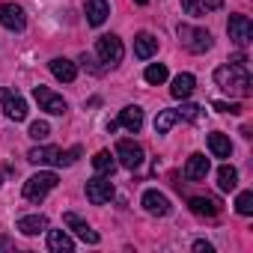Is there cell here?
<instances>
[{"instance_id": "22", "label": "cell", "mask_w": 253, "mask_h": 253, "mask_svg": "<svg viewBox=\"0 0 253 253\" xmlns=\"http://www.w3.org/2000/svg\"><path fill=\"white\" fill-rule=\"evenodd\" d=\"M155 51H158V39H155L152 33H137V39H134V54H137L140 60H149Z\"/></svg>"}, {"instance_id": "28", "label": "cell", "mask_w": 253, "mask_h": 253, "mask_svg": "<svg viewBox=\"0 0 253 253\" xmlns=\"http://www.w3.org/2000/svg\"><path fill=\"white\" fill-rule=\"evenodd\" d=\"M235 211L238 214H253V191H241L238 197H235Z\"/></svg>"}, {"instance_id": "3", "label": "cell", "mask_w": 253, "mask_h": 253, "mask_svg": "<svg viewBox=\"0 0 253 253\" xmlns=\"http://www.w3.org/2000/svg\"><path fill=\"white\" fill-rule=\"evenodd\" d=\"M57 185H60L57 173H51V170L36 173V176H30V179L24 182V200H30V203H42V200L57 188Z\"/></svg>"}, {"instance_id": "21", "label": "cell", "mask_w": 253, "mask_h": 253, "mask_svg": "<svg viewBox=\"0 0 253 253\" xmlns=\"http://www.w3.org/2000/svg\"><path fill=\"white\" fill-rule=\"evenodd\" d=\"M42 229H48V217L45 214H27L18 220V232L21 235H39Z\"/></svg>"}, {"instance_id": "26", "label": "cell", "mask_w": 253, "mask_h": 253, "mask_svg": "<svg viewBox=\"0 0 253 253\" xmlns=\"http://www.w3.org/2000/svg\"><path fill=\"white\" fill-rule=\"evenodd\" d=\"M176 122H179V113H176V110H161V113L155 116V131H158V134H167Z\"/></svg>"}, {"instance_id": "32", "label": "cell", "mask_w": 253, "mask_h": 253, "mask_svg": "<svg viewBox=\"0 0 253 253\" xmlns=\"http://www.w3.org/2000/svg\"><path fill=\"white\" fill-rule=\"evenodd\" d=\"M211 107L217 113H241V104H235V101H214Z\"/></svg>"}, {"instance_id": "29", "label": "cell", "mask_w": 253, "mask_h": 253, "mask_svg": "<svg viewBox=\"0 0 253 253\" xmlns=\"http://www.w3.org/2000/svg\"><path fill=\"white\" fill-rule=\"evenodd\" d=\"M176 113H179V119L185 116V119H191V122H200V119H203V107H200V104H182Z\"/></svg>"}, {"instance_id": "20", "label": "cell", "mask_w": 253, "mask_h": 253, "mask_svg": "<svg viewBox=\"0 0 253 253\" xmlns=\"http://www.w3.org/2000/svg\"><path fill=\"white\" fill-rule=\"evenodd\" d=\"M194 86H197V78H194V75H188V72H182V75H176V78H173L170 95H173V98H188V95L194 92Z\"/></svg>"}, {"instance_id": "34", "label": "cell", "mask_w": 253, "mask_h": 253, "mask_svg": "<svg viewBox=\"0 0 253 253\" xmlns=\"http://www.w3.org/2000/svg\"><path fill=\"white\" fill-rule=\"evenodd\" d=\"M194 250L197 253H211V244L209 241H194Z\"/></svg>"}, {"instance_id": "35", "label": "cell", "mask_w": 253, "mask_h": 253, "mask_svg": "<svg viewBox=\"0 0 253 253\" xmlns=\"http://www.w3.org/2000/svg\"><path fill=\"white\" fill-rule=\"evenodd\" d=\"M134 3H137V6H143V3H149V0H134Z\"/></svg>"}, {"instance_id": "27", "label": "cell", "mask_w": 253, "mask_h": 253, "mask_svg": "<svg viewBox=\"0 0 253 253\" xmlns=\"http://www.w3.org/2000/svg\"><path fill=\"white\" fill-rule=\"evenodd\" d=\"M143 78H146V84L158 86V84H164V81H167V66H164V63H152V66L143 72Z\"/></svg>"}, {"instance_id": "12", "label": "cell", "mask_w": 253, "mask_h": 253, "mask_svg": "<svg viewBox=\"0 0 253 253\" xmlns=\"http://www.w3.org/2000/svg\"><path fill=\"white\" fill-rule=\"evenodd\" d=\"M63 223H66L75 235H81L86 244H98V241H101V235H98V232H95V229L81 217V214H75V211H66V214H63Z\"/></svg>"}, {"instance_id": "14", "label": "cell", "mask_w": 253, "mask_h": 253, "mask_svg": "<svg viewBox=\"0 0 253 253\" xmlns=\"http://www.w3.org/2000/svg\"><path fill=\"white\" fill-rule=\"evenodd\" d=\"M188 209L194 214H200V217H214V214H220V200H214V197H191Z\"/></svg>"}, {"instance_id": "5", "label": "cell", "mask_w": 253, "mask_h": 253, "mask_svg": "<svg viewBox=\"0 0 253 253\" xmlns=\"http://www.w3.org/2000/svg\"><path fill=\"white\" fill-rule=\"evenodd\" d=\"M95 54L101 57V63H104V66H116V63H122V54H125L122 39H119V36H113V33L98 36V42H95Z\"/></svg>"}, {"instance_id": "2", "label": "cell", "mask_w": 253, "mask_h": 253, "mask_svg": "<svg viewBox=\"0 0 253 253\" xmlns=\"http://www.w3.org/2000/svg\"><path fill=\"white\" fill-rule=\"evenodd\" d=\"M81 158V146H72L69 152L57 149V146H33L27 152L30 164H48V167H72Z\"/></svg>"}, {"instance_id": "33", "label": "cell", "mask_w": 253, "mask_h": 253, "mask_svg": "<svg viewBox=\"0 0 253 253\" xmlns=\"http://www.w3.org/2000/svg\"><path fill=\"white\" fill-rule=\"evenodd\" d=\"M229 63H232V66H241V69H247V57H244L241 51H238V54H235V57H232Z\"/></svg>"}, {"instance_id": "9", "label": "cell", "mask_w": 253, "mask_h": 253, "mask_svg": "<svg viewBox=\"0 0 253 253\" xmlns=\"http://www.w3.org/2000/svg\"><path fill=\"white\" fill-rule=\"evenodd\" d=\"M116 158L125 170H137L143 164V146L134 140H119L116 143Z\"/></svg>"}, {"instance_id": "16", "label": "cell", "mask_w": 253, "mask_h": 253, "mask_svg": "<svg viewBox=\"0 0 253 253\" xmlns=\"http://www.w3.org/2000/svg\"><path fill=\"white\" fill-rule=\"evenodd\" d=\"M48 66H51V75H54L57 81H66V84H72V81L78 78V66H75L72 60H66V57H54Z\"/></svg>"}, {"instance_id": "6", "label": "cell", "mask_w": 253, "mask_h": 253, "mask_svg": "<svg viewBox=\"0 0 253 253\" xmlns=\"http://www.w3.org/2000/svg\"><path fill=\"white\" fill-rule=\"evenodd\" d=\"M33 98L39 101V107L42 110H48V113H54V116H63L66 110H69V104H66V98L63 95H57L54 89H48V86H33Z\"/></svg>"}, {"instance_id": "18", "label": "cell", "mask_w": 253, "mask_h": 253, "mask_svg": "<svg viewBox=\"0 0 253 253\" xmlns=\"http://www.w3.org/2000/svg\"><path fill=\"white\" fill-rule=\"evenodd\" d=\"M110 15V3L107 0H86V21L92 27H101Z\"/></svg>"}, {"instance_id": "1", "label": "cell", "mask_w": 253, "mask_h": 253, "mask_svg": "<svg viewBox=\"0 0 253 253\" xmlns=\"http://www.w3.org/2000/svg\"><path fill=\"white\" fill-rule=\"evenodd\" d=\"M214 84H217L220 89H226V92H235V95H250V92H253L247 69L232 66V63H229V66L214 69Z\"/></svg>"}, {"instance_id": "17", "label": "cell", "mask_w": 253, "mask_h": 253, "mask_svg": "<svg viewBox=\"0 0 253 253\" xmlns=\"http://www.w3.org/2000/svg\"><path fill=\"white\" fill-rule=\"evenodd\" d=\"M206 176H209V158L200 155V152H194V155L188 158V164H185V179L200 182V179H206Z\"/></svg>"}, {"instance_id": "24", "label": "cell", "mask_w": 253, "mask_h": 253, "mask_svg": "<svg viewBox=\"0 0 253 253\" xmlns=\"http://www.w3.org/2000/svg\"><path fill=\"white\" fill-rule=\"evenodd\" d=\"M92 167H95V173H101V176H110V173L116 170V155H110L107 149H101V152H95V158H92Z\"/></svg>"}, {"instance_id": "25", "label": "cell", "mask_w": 253, "mask_h": 253, "mask_svg": "<svg viewBox=\"0 0 253 253\" xmlns=\"http://www.w3.org/2000/svg\"><path fill=\"white\" fill-rule=\"evenodd\" d=\"M235 185H238V170L229 167V164H223L217 170V188L220 191H235Z\"/></svg>"}, {"instance_id": "13", "label": "cell", "mask_w": 253, "mask_h": 253, "mask_svg": "<svg viewBox=\"0 0 253 253\" xmlns=\"http://www.w3.org/2000/svg\"><path fill=\"white\" fill-rule=\"evenodd\" d=\"M143 209L155 217H164V214H170V200L161 191H146L143 194Z\"/></svg>"}, {"instance_id": "15", "label": "cell", "mask_w": 253, "mask_h": 253, "mask_svg": "<svg viewBox=\"0 0 253 253\" xmlns=\"http://www.w3.org/2000/svg\"><path fill=\"white\" fill-rule=\"evenodd\" d=\"M119 125H122L125 131L137 134V131L143 128V110H140L137 104H128V107H122V113H119Z\"/></svg>"}, {"instance_id": "8", "label": "cell", "mask_w": 253, "mask_h": 253, "mask_svg": "<svg viewBox=\"0 0 253 253\" xmlns=\"http://www.w3.org/2000/svg\"><path fill=\"white\" fill-rule=\"evenodd\" d=\"M86 200L92 203V206H104V203H110L113 200V182L107 179V176H95V179H89L86 182Z\"/></svg>"}, {"instance_id": "11", "label": "cell", "mask_w": 253, "mask_h": 253, "mask_svg": "<svg viewBox=\"0 0 253 253\" xmlns=\"http://www.w3.org/2000/svg\"><path fill=\"white\" fill-rule=\"evenodd\" d=\"M0 24L12 33H21L27 27V15L18 3H0Z\"/></svg>"}, {"instance_id": "31", "label": "cell", "mask_w": 253, "mask_h": 253, "mask_svg": "<svg viewBox=\"0 0 253 253\" xmlns=\"http://www.w3.org/2000/svg\"><path fill=\"white\" fill-rule=\"evenodd\" d=\"M182 9H185L188 15H194V18H200V15H206V6L200 3V0H182Z\"/></svg>"}, {"instance_id": "19", "label": "cell", "mask_w": 253, "mask_h": 253, "mask_svg": "<svg viewBox=\"0 0 253 253\" xmlns=\"http://www.w3.org/2000/svg\"><path fill=\"white\" fill-rule=\"evenodd\" d=\"M48 250L51 253H72L75 250V241L69 238L66 229H51L48 232Z\"/></svg>"}, {"instance_id": "23", "label": "cell", "mask_w": 253, "mask_h": 253, "mask_svg": "<svg viewBox=\"0 0 253 253\" xmlns=\"http://www.w3.org/2000/svg\"><path fill=\"white\" fill-rule=\"evenodd\" d=\"M209 149H211L214 158H229V155H232V143H229V137L220 134V131L209 134Z\"/></svg>"}, {"instance_id": "4", "label": "cell", "mask_w": 253, "mask_h": 253, "mask_svg": "<svg viewBox=\"0 0 253 253\" xmlns=\"http://www.w3.org/2000/svg\"><path fill=\"white\" fill-rule=\"evenodd\" d=\"M179 39L191 54H206L211 48V33L203 27H191V24H179Z\"/></svg>"}, {"instance_id": "7", "label": "cell", "mask_w": 253, "mask_h": 253, "mask_svg": "<svg viewBox=\"0 0 253 253\" xmlns=\"http://www.w3.org/2000/svg\"><path fill=\"white\" fill-rule=\"evenodd\" d=\"M226 30H229V39H232L238 48H247L250 39H253V21H250L247 15H229Z\"/></svg>"}, {"instance_id": "10", "label": "cell", "mask_w": 253, "mask_h": 253, "mask_svg": "<svg viewBox=\"0 0 253 253\" xmlns=\"http://www.w3.org/2000/svg\"><path fill=\"white\" fill-rule=\"evenodd\" d=\"M0 104H3V113H6L9 119H15V122H24V119H27V101H24L18 92L0 89Z\"/></svg>"}, {"instance_id": "30", "label": "cell", "mask_w": 253, "mask_h": 253, "mask_svg": "<svg viewBox=\"0 0 253 253\" xmlns=\"http://www.w3.org/2000/svg\"><path fill=\"white\" fill-rule=\"evenodd\" d=\"M48 134H51V125H48V122H33V125H30V137H33V140H45Z\"/></svg>"}]
</instances>
